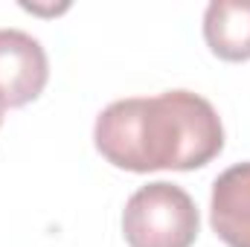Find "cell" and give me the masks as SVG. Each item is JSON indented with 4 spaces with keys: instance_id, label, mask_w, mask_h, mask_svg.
<instances>
[{
    "instance_id": "6da1fadb",
    "label": "cell",
    "mask_w": 250,
    "mask_h": 247,
    "mask_svg": "<svg viewBox=\"0 0 250 247\" xmlns=\"http://www.w3.org/2000/svg\"><path fill=\"white\" fill-rule=\"evenodd\" d=\"M96 151L125 172H192L224 148L218 111L192 90L111 102L93 125Z\"/></svg>"
},
{
    "instance_id": "7a4b0ae2",
    "label": "cell",
    "mask_w": 250,
    "mask_h": 247,
    "mask_svg": "<svg viewBox=\"0 0 250 247\" xmlns=\"http://www.w3.org/2000/svg\"><path fill=\"white\" fill-rule=\"evenodd\" d=\"M201 215L187 189L154 181L140 186L123 209V236L128 247H192Z\"/></svg>"
},
{
    "instance_id": "3957f363",
    "label": "cell",
    "mask_w": 250,
    "mask_h": 247,
    "mask_svg": "<svg viewBox=\"0 0 250 247\" xmlns=\"http://www.w3.org/2000/svg\"><path fill=\"white\" fill-rule=\"evenodd\" d=\"M50 79V62L38 38L21 29H0V96L9 108L35 102Z\"/></svg>"
},
{
    "instance_id": "277c9868",
    "label": "cell",
    "mask_w": 250,
    "mask_h": 247,
    "mask_svg": "<svg viewBox=\"0 0 250 247\" xmlns=\"http://www.w3.org/2000/svg\"><path fill=\"white\" fill-rule=\"evenodd\" d=\"M209 224L227 247H250V163H236L215 178Z\"/></svg>"
},
{
    "instance_id": "5b68a950",
    "label": "cell",
    "mask_w": 250,
    "mask_h": 247,
    "mask_svg": "<svg viewBox=\"0 0 250 247\" xmlns=\"http://www.w3.org/2000/svg\"><path fill=\"white\" fill-rule=\"evenodd\" d=\"M204 41L221 62H250V3H209L204 12Z\"/></svg>"
},
{
    "instance_id": "8992f818",
    "label": "cell",
    "mask_w": 250,
    "mask_h": 247,
    "mask_svg": "<svg viewBox=\"0 0 250 247\" xmlns=\"http://www.w3.org/2000/svg\"><path fill=\"white\" fill-rule=\"evenodd\" d=\"M6 108H9V105H6V99L0 96V125H3V114H6Z\"/></svg>"
}]
</instances>
